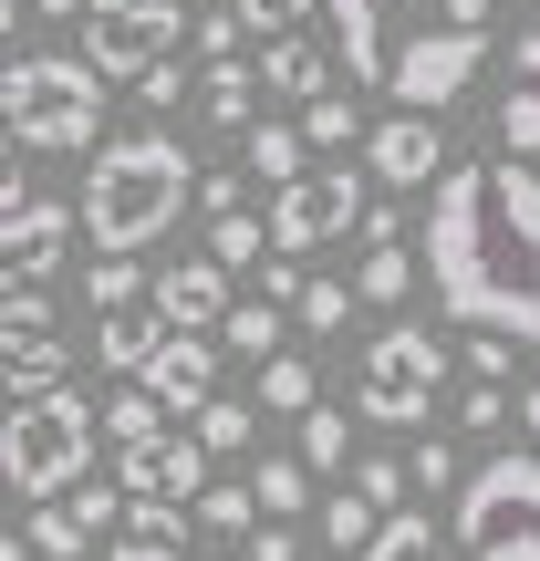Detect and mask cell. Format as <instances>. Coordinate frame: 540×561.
Listing matches in <instances>:
<instances>
[{
  "instance_id": "680465c9",
  "label": "cell",
  "mask_w": 540,
  "mask_h": 561,
  "mask_svg": "<svg viewBox=\"0 0 540 561\" xmlns=\"http://www.w3.org/2000/svg\"><path fill=\"white\" fill-rule=\"evenodd\" d=\"M0 500H11V479H0Z\"/></svg>"
},
{
  "instance_id": "9f6ffc18",
  "label": "cell",
  "mask_w": 540,
  "mask_h": 561,
  "mask_svg": "<svg viewBox=\"0 0 540 561\" xmlns=\"http://www.w3.org/2000/svg\"><path fill=\"white\" fill-rule=\"evenodd\" d=\"M83 11H125V0H83Z\"/></svg>"
},
{
  "instance_id": "4dcf8cb0",
  "label": "cell",
  "mask_w": 540,
  "mask_h": 561,
  "mask_svg": "<svg viewBox=\"0 0 540 561\" xmlns=\"http://www.w3.org/2000/svg\"><path fill=\"white\" fill-rule=\"evenodd\" d=\"M62 510L104 541V530H125V479H73V489H62Z\"/></svg>"
},
{
  "instance_id": "f546056e",
  "label": "cell",
  "mask_w": 540,
  "mask_h": 561,
  "mask_svg": "<svg viewBox=\"0 0 540 561\" xmlns=\"http://www.w3.org/2000/svg\"><path fill=\"white\" fill-rule=\"evenodd\" d=\"M240 136H250V167H261L271 187H280V178H301V146H312L301 125H240Z\"/></svg>"
},
{
  "instance_id": "30bf717a",
  "label": "cell",
  "mask_w": 540,
  "mask_h": 561,
  "mask_svg": "<svg viewBox=\"0 0 540 561\" xmlns=\"http://www.w3.org/2000/svg\"><path fill=\"white\" fill-rule=\"evenodd\" d=\"M364 178H375L384 198H405V187H437V178H447V125L416 115V104H384V115L364 125Z\"/></svg>"
},
{
  "instance_id": "8d00e7d4",
  "label": "cell",
  "mask_w": 540,
  "mask_h": 561,
  "mask_svg": "<svg viewBox=\"0 0 540 561\" xmlns=\"http://www.w3.org/2000/svg\"><path fill=\"white\" fill-rule=\"evenodd\" d=\"M198 520L229 530V541H250V530H261V500H250V489H198Z\"/></svg>"
},
{
  "instance_id": "d4e9b609",
  "label": "cell",
  "mask_w": 540,
  "mask_h": 561,
  "mask_svg": "<svg viewBox=\"0 0 540 561\" xmlns=\"http://www.w3.org/2000/svg\"><path fill=\"white\" fill-rule=\"evenodd\" d=\"M62 375H73L62 343H21V354H0V396H53Z\"/></svg>"
},
{
  "instance_id": "ac0fdd59",
  "label": "cell",
  "mask_w": 540,
  "mask_h": 561,
  "mask_svg": "<svg viewBox=\"0 0 540 561\" xmlns=\"http://www.w3.org/2000/svg\"><path fill=\"white\" fill-rule=\"evenodd\" d=\"M280 312H291V301L240 291V301H229V322H219V343H229V354H250V364H271L280 354Z\"/></svg>"
},
{
  "instance_id": "7bdbcfd3",
  "label": "cell",
  "mask_w": 540,
  "mask_h": 561,
  "mask_svg": "<svg viewBox=\"0 0 540 561\" xmlns=\"http://www.w3.org/2000/svg\"><path fill=\"white\" fill-rule=\"evenodd\" d=\"M405 479H416V489H458V447H447V437H426L416 458H405Z\"/></svg>"
},
{
  "instance_id": "60d3db41",
  "label": "cell",
  "mask_w": 540,
  "mask_h": 561,
  "mask_svg": "<svg viewBox=\"0 0 540 561\" xmlns=\"http://www.w3.org/2000/svg\"><path fill=\"white\" fill-rule=\"evenodd\" d=\"M458 426H468V437L509 426V385H479V375H468V396H458Z\"/></svg>"
},
{
  "instance_id": "8fae6325",
  "label": "cell",
  "mask_w": 540,
  "mask_h": 561,
  "mask_svg": "<svg viewBox=\"0 0 540 561\" xmlns=\"http://www.w3.org/2000/svg\"><path fill=\"white\" fill-rule=\"evenodd\" d=\"M62 250H73V208H62V198H21V208H0V291H32V280H53Z\"/></svg>"
},
{
  "instance_id": "b9f144b4",
  "label": "cell",
  "mask_w": 540,
  "mask_h": 561,
  "mask_svg": "<svg viewBox=\"0 0 540 561\" xmlns=\"http://www.w3.org/2000/svg\"><path fill=\"white\" fill-rule=\"evenodd\" d=\"M354 489H364L375 510H405V489H416V479H405L395 458H354Z\"/></svg>"
},
{
  "instance_id": "4316f807",
  "label": "cell",
  "mask_w": 540,
  "mask_h": 561,
  "mask_svg": "<svg viewBox=\"0 0 540 561\" xmlns=\"http://www.w3.org/2000/svg\"><path fill=\"white\" fill-rule=\"evenodd\" d=\"M104 437H115V447H146V437H166V405L146 396V385H125V396H104Z\"/></svg>"
},
{
  "instance_id": "7a4b0ae2",
  "label": "cell",
  "mask_w": 540,
  "mask_h": 561,
  "mask_svg": "<svg viewBox=\"0 0 540 561\" xmlns=\"http://www.w3.org/2000/svg\"><path fill=\"white\" fill-rule=\"evenodd\" d=\"M187 198H198V178H187V146L166 136V125H125V136L94 146L73 219L94 229V250H157L166 229H177Z\"/></svg>"
},
{
  "instance_id": "6f0895ef",
  "label": "cell",
  "mask_w": 540,
  "mask_h": 561,
  "mask_svg": "<svg viewBox=\"0 0 540 561\" xmlns=\"http://www.w3.org/2000/svg\"><path fill=\"white\" fill-rule=\"evenodd\" d=\"M0 416H11V396H0Z\"/></svg>"
},
{
  "instance_id": "52a82bcc",
  "label": "cell",
  "mask_w": 540,
  "mask_h": 561,
  "mask_svg": "<svg viewBox=\"0 0 540 561\" xmlns=\"http://www.w3.org/2000/svg\"><path fill=\"white\" fill-rule=\"evenodd\" d=\"M479 62H489V21H426V32H395V62H384V104L447 115V104L479 83Z\"/></svg>"
},
{
  "instance_id": "8992f818",
  "label": "cell",
  "mask_w": 540,
  "mask_h": 561,
  "mask_svg": "<svg viewBox=\"0 0 540 561\" xmlns=\"http://www.w3.org/2000/svg\"><path fill=\"white\" fill-rule=\"evenodd\" d=\"M458 375L447 364V343L437 333H416V322H384L375 343H364V364H354V416H375V426H426L437 416V385Z\"/></svg>"
},
{
  "instance_id": "603a6c76",
  "label": "cell",
  "mask_w": 540,
  "mask_h": 561,
  "mask_svg": "<svg viewBox=\"0 0 540 561\" xmlns=\"http://www.w3.org/2000/svg\"><path fill=\"white\" fill-rule=\"evenodd\" d=\"M354 561H437V520H426V510H384V530Z\"/></svg>"
},
{
  "instance_id": "816d5d0a",
  "label": "cell",
  "mask_w": 540,
  "mask_h": 561,
  "mask_svg": "<svg viewBox=\"0 0 540 561\" xmlns=\"http://www.w3.org/2000/svg\"><path fill=\"white\" fill-rule=\"evenodd\" d=\"M520 83H540V32H520Z\"/></svg>"
},
{
  "instance_id": "db71d44e",
  "label": "cell",
  "mask_w": 540,
  "mask_h": 561,
  "mask_svg": "<svg viewBox=\"0 0 540 561\" xmlns=\"http://www.w3.org/2000/svg\"><path fill=\"white\" fill-rule=\"evenodd\" d=\"M0 561H32V541H0Z\"/></svg>"
},
{
  "instance_id": "f6af8a7d",
  "label": "cell",
  "mask_w": 540,
  "mask_h": 561,
  "mask_svg": "<svg viewBox=\"0 0 540 561\" xmlns=\"http://www.w3.org/2000/svg\"><path fill=\"white\" fill-rule=\"evenodd\" d=\"M21 157H32V146L0 125V208H21V198H32V187H21Z\"/></svg>"
},
{
  "instance_id": "ee69618b",
  "label": "cell",
  "mask_w": 540,
  "mask_h": 561,
  "mask_svg": "<svg viewBox=\"0 0 540 561\" xmlns=\"http://www.w3.org/2000/svg\"><path fill=\"white\" fill-rule=\"evenodd\" d=\"M468 375H479V385H509V333H468Z\"/></svg>"
},
{
  "instance_id": "9c48e42d",
  "label": "cell",
  "mask_w": 540,
  "mask_h": 561,
  "mask_svg": "<svg viewBox=\"0 0 540 561\" xmlns=\"http://www.w3.org/2000/svg\"><path fill=\"white\" fill-rule=\"evenodd\" d=\"M187 42V0H125V11H83V62L104 83H136L146 62Z\"/></svg>"
},
{
  "instance_id": "74e56055",
  "label": "cell",
  "mask_w": 540,
  "mask_h": 561,
  "mask_svg": "<svg viewBox=\"0 0 540 561\" xmlns=\"http://www.w3.org/2000/svg\"><path fill=\"white\" fill-rule=\"evenodd\" d=\"M301 136L312 146H354V94H312L301 104Z\"/></svg>"
},
{
  "instance_id": "cb8c5ba5",
  "label": "cell",
  "mask_w": 540,
  "mask_h": 561,
  "mask_svg": "<svg viewBox=\"0 0 540 561\" xmlns=\"http://www.w3.org/2000/svg\"><path fill=\"white\" fill-rule=\"evenodd\" d=\"M21 541H32V561H83V541H94V530H83V520H73L62 500H32V520H21Z\"/></svg>"
},
{
  "instance_id": "ab89813d",
  "label": "cell",
  "mask_w": 540,
  "mask_h": 561,
  "mask_svg": "<svg viewBox=\"0 0 540 561\" xmlns=\"http://www.w3.org/2000/svg\"><path fill=\"white\" fill-rule=\"evenodd\" d=\"M125 530L136 541H187V500H125Z\"/></svg>"
},
{
  "instance_id": "f35d334b",
  "label": "cell",
  "mask_w": 540,
  "mask_h": 561,
  "mask_svg": "<svg viewBox=\"0 0 540 561\" xmlns=\"http://www.w3.org/2000/svg\"><path fill=\"white\" fill-rule=\"evenodd\" d=\"M136 104H146V115H177V104H187V62H146V73H136Z\"/></svg>"
},
{
  "instance_id": "f5cc1de1",
  "label": "cell",
  "mask_w": 540,
  "mask_h": 561,
  "mask_svg": "<svg viewBox=\"0 0 540 561\" xmlns=\"http://www.w3.org/2000/svg\"><path fill=\"white\" fill-rule=\"evenodd\" d=\"M32 11H42V21H73V11H83V0H32Z\"/></svg>"
},
{
  "instance_id": "1f68e13d",
  "label": "cell",
  "mask_w": 540,
  "mask_h": 561,
  "mask_svg": "<svg viewBox=\"0 0 540 561\" xmlns=\"http://www.w3.org/2000/svg\"><path fill=\"white\" fill-rule=\"evenodd\" d=\"M261 405H271V416H301V405H322V396H312V364H301V354H271V364H261Z\"/></svg>"
},
{
  "instance_id": "4fadbf2b",
  "label": "cell",
  "mask_w": 540,
  "mask_h": 561,
  "mask_svg": "<svg viewBox=\"0 0 540 561\" xmlns=\"http://www.w3.org/2000/svg\"><path fill=\"white\" fill-rule=\"evenodd\" d=\"M322 32H333L343 73L384 94V62H395V21H384V0H322Z\"/></svg>"
},
{
  "instance_id": "7402d4cb",
  "label": "cell",
  "mask_w": 540,
  "mask_h": 561,
  "mask_svg": "<svg viewBox=\"0 0 540 561\" xmlns=\"http://www.w3.org/2000/svg\"><path fill=\"white\" fill-rule=\"evenodd\" d=\"M416 250H395V240H375V250H364V271H354V301H405V291H416Z\"/></svg>"
},
{
  "instance_id": "f907efd6",
  "label": "cell",
  "mask_w": 540,
  "mask_h": 561,
  "mask_svg": "<svg viewBox=\"0 0 540 561\" xmlns=\"http://www.w3.org/2000/svg\"><path fill=\"white\" fill-rule=\"evenodd\" d=\"M437 21H489V0H426Z\"/></svg>"
},
{
  "instance_id": "d590c367",
  "label": "cell",
  "mask_w": 540,
  "mask_h": 561,
  "mask_svg": "<svg viewBox=\"0 0 540 561\" xmlns=\"http://www.w3.org/2000/svg\"><path fill=\"white\" fill-rule=\"evenodd\" d=\"M187 42H198V62H240L250 21H240V11H229V0H219V11H198V21H187Z\"/></svg>"
},
{
  "instance_id": "9a60e30c",
  "label": "cell",
  "mask_w": 540,
  "mask_h": 561,
  "mask_svg": "<svg viewBox=\"0 0 540 561\" xmlns=\"http://www.w3.org/2000/svg\"><path fill=\"white\" fill-rule=\"evenodd\" d=\"M229 261H177V271H157V312L177 322V333H208V322H229Z\"/></svg>"
},
{
  "instance_id": "6da1fadb",
  "label": "cell",
  "mask_w": 540,
  "mask_h": 561,
  "mask_svg": "<svg viewBox=\"0 0 540 561\" xmlns=\"http://www.w3.org/2000/svg\"><path fill=\"white\" fill-rule=\"evenodd\" d=\"M416 261H426V291H437L447 322L509 333L540 354V178H530V157L447 167Z\"/></svg>"
},
{
  "instance_id": "83f0119b",
  "label": "cell",
  "mask_w": 540,
  "mask_h": 561,
  "mask_svg": "<svg viewBox=\"0 0 540 561\" xmlns=\"http://www.w3.org/2000/svg\"><path fill=\"white\" fill-rule=\"evenodd\" d=\"M375 530H384V510L364 500V489H343V500H322V541H333L343 561H354L364 541H375Z\"/></svg>"
},
{
  "instance_id": "d6986e66",
  "label": "cell",
  "mask_w": 540,
  "mask_h": 561,
  "mask_svg": "<svg viewBox=\"0 0 540 561\" xmlns=\"http://www.w3.org/2000/svg\"><path fill=\"white\" fill-rule=\"evenodd\" d=\"M301 468H312V479H333V468H354V416H343V405H301Z\"/></svg>"
},
{
  "instance_id": "ffe728a7",
  "label": "cell",
  "mask_w": 540,
  "mask_h": 561,
  "mask_svg": "<svg viewBox=\"0 0 540 561\" xmlns=\"http://www.w3.org/2000/svg\"><path fill=\"white\" fill-rule=\"evenodd\" d=\"M208 261H229V271L271 261V219L261 208H219V219H208Z\"/></svg>"
},
{
  "instance_id": "5b68a950",
  "label": "cell",
  "mask_w": 540,
  "mask_h": 561,
  "mask_svg": "<svg viewBox=\"0 0 540 561\" xmlns=\"http://www.w3.org/2000/svg\"><path fill=\"white\" fill-rule=\"evenodd\" d=\"M458 541L468 561H540V447H499L479 479L458 489Z\"/></svg>"
},
{
  "instance_id": "836d02e7",
  "label": "cell",
  "mask_w": 540,
  "mask_h": 561,
  "mask_svg": "<svg viewBox=\"0 0 540 561\" xmlns=\"http://www.w3.org/2000/svg\"><path fill=\"white\" fill-rule=\"evenodd\" d=\"M229 11L250 21V42H280V32H312L322 0H229Z\"/></svg>"
},
{
  "instance_id": "3957f363",
  "label": "cell",
  "mask_w": 540,
  "mask_h": 561,
  "mask_svg": "<svg viewBox=\"0 0 540 561\" xmlns=\"http://www.w3.org/2000/svg\"><path fill=\"white\" fill-rule=\"evenodd\" d=\"M0 125H11L21 146H42V157L94 146V125H104V73H94L83 53H21L11 73H0Z\"/></svg>"
},
{
  "instance_id": "c3c4849f",
  "label": "cell",
  "mask_w": 540,
  "mask_h": 561,
  "mask_svg": "<svg viewBox=\"0 0 540 561\" xmlns=\"http://www.w3.org/2000/svg\"><path fill=\"white\" fill-rule=\"evenodd\" d=\"M219 208H250L240 178H198V219H219Z\"/></svg>"
},
{
  "instance_id": "f1b7e54d",
  "label": "cell",
  "mask_w": 540,
  "mask_h": 561,
  "mask_svg": "<svg viewBox=\"0 0 540 561\" xmlns=\"http://www.w3.org/2000/svg\"><path fill=\"white\" fill-rule=\"evenodd\" d=\"M291 322H301V333H343V322H354V280H301Z\"/></svg>"
},
{
  "instance_id": "d6a6232c",
  "label": "cell",
  "mask_w": 540,
  "mask_h": 561,
  "mask_svg": "<svg viewBox=\"0 0 540 561\" xmlns=\"http://www.w3.org/2000/svg\"><path fill=\"white\" fill-rule=\"evenodd\" d=\"M499 157H540V83L499 94Z\"/></svg>"
},
{
  "instance_id": "bcb514c9",
  "label": "cell",
  "mask_w": 540,
  "mask_h": 561,
  "mask_svg": "<svg viewBox=\"0 0 540 561\" xmlns=\"http://www.w3.org/2000/svg\"><path fill=\"white\" fill-rule=\"evenodd\" d=\"M250 561H301V541H291V520H261V530H250Z\"/></svg>"
},
{
  "instance_id": "44dd1931",
  "label": "cell",
  "mask_w": 540,
  "mask_h": 561,
  "mask_svg": "<svg viewBox=\"0 0 540 561\" xmlns=\"http://www.w3.org/2000/svg\"><path fill=\"white\" fill-rule=\"evenodd\" d=\"M250 500H261V520H301V510H312V468H301V458H261Z\"/></svg>"
},
{
  "instance_id": "e575fe53",
  "label": "cell",
  "mask_w": 540,
  "mask_h": 561,
  "mask_svg": "<svg viewBox=\"0 0 540 561\" xmlns=\"http://www.w3.org/2000/svg\"><path fill=\"white\" fill-rule=\"evenodd\" d=\"M187 426H198V447H208V458H240V447H250V405H229V396H208Z\"/></svg>"
},
{
  "instance_id": "2e32d148",
  "label": "cell",
  "mask_w": 540,
  "mask_h": 561,
  "mask_svg": "<svg viewBox=\"0 0 540 561\" xmlns=\"http://www.w3.org/2000/svg\"><path fill=\"white\" fill-rule=\"evenodd\" d=\"M94 322H104V375H146V354L177 333V322L157 312V291H146V301H115V312H94Z\"/></svg>"
},
{
  "instance_id": "7c38bea8",
  "label": "cell",
  "mask_w": 540,
  "mask_h": 561,
  "mask_svg": "<svg viewBox=\"0 0 540 561\" xmlns=\"http://www.w3.org/2000/svg\"><path fill=\"white\" fill-rule=\"evenodd\" d=\"M136 385L166 405V416H198V405L219 396V343H208V333H166L157 354H146V375H136Z\"/></svg>"
},
{
  "instance_id": "5bb4252c",
  "label": "cell",
  "mask_w": 540,
  "mask_h": 561,
  "mask_svg": "<svg viewBox=\"0 0 540 561\" xmlns=\"http://www.w3.org/2000/svg\"><path fill=\"white\" fill-rule=\"evenodd\" d=\"M333 32H280V42H261V94H280V104H312V94H333Z\"/></svg>"
},
{
  "instance_id": "7dc6e473",
  "label": "cell",
  "mask_w": 540,
  "mask_h": 561,
  "mask_svg": "<svg viewBox=\"0 0 540 561\" xmlns=\"http://www.w3.org/2000/svg\"><path fill=\"white\" fill-rule=\"evenodd\" d=\"M104 561H198V551H187V541H136V530H125V541L104 551Z\"/></svg>"
},
{
  "instance_id": "277c9868",
  "label": "cell",
  "mask_w": 540,
  "mask_h": 561,
  "mask_svg": "<svg viewBox=\"0 0 540 561\" xmlns=\"http://www.w3.org/2000/svg\"><path fill=\"white\" fill-rule=\"evenodd\" d=\"M83 468H94V405H83L73 385L11 396V416H0V479H11L21 500H62Z\"/></svg>"
},
{
  "instance_id": "ba28073f",
  "label": "cell",
  "mask_w": 540,
  "mask_h": 561,
  "mask_svg": "<svg viewBox=\"0 0 540 561\" xmlns=\"http://www.w3.org/2000/svg\"><path fill=\"white\" fill-rule=\"evenodd\" d=\"M364 208H375V187H364L354 167H301V178L271 187V250L301 261V250H322V240H354Z\"/></svg>"
},
{
  "instance_id": "484cf974",
  "label": "cell",
  "mask_w": 540,
  "mask_h": 561,
  "mask_svg": "<svg viewBox=\"0 0 540 561\" xmlns=\"http://www.w3.org/2000/svg\"><path fill=\"white\" fill-rule=\"evenodd\" d=\"M21 343H53V291H0V354H21Z\"/></svg>"
},
{
  "instance_id": "11a10c76",
  "label": "cell",
  "mask_w": 540,
  "mask_h": 561,
  "mask_svg": "<svg viewBox=\"0 0 540 561\" xmlns=\"http://www.w3.org/2000/svg\"><path fill=\"white\" fill-rule=\"evenodd\" d=\"M11 21H21V0H0V32H11Z\"/></svg>"
},
{
  "instance_id": "e0dca14e",
  "label": "cell",
  "mask_w": 540,
  "mask_h": 561,
  "mask_svg": "<svg viewBox=\"0 0 540 561\" xmlns=\"http://www.w3.org/2000/svg\"><path fill=\"white\" fill-rule=\"evenodd\" d=\"M198 115L208 125H261V62H208L198 73Z\"/></svg>"
},
{
  "instance_id": "681fc988",
  "label": "cell",
  "mask_w": 540,
  "mask_h": 561,
  "mask_svg": "<svg viewBox=\"0 0 540 561\" xmlns=\"http://www.w3.org/2000/svg\"><path fill=\"white\" fill-rule=\"evenodd\" d=\"M520 437H530V447H540V375H530V385H520Z\"/></svg>"
}]
</instances>
